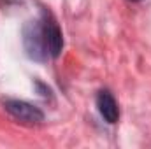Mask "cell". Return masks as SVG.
<instances>
[{
  "instance_id": "6da1fadb",
  "label": "cell",
  "mask_w": 151,
  "mask_h": 149,
  "mask_svg": "<svg viewBox=\"0 0 151 149\" xmlns=\"http://www.w3.org/2000/svg\"><path fill=\"white\" fill-rule=\"evenodd\" d=\"M23 46L27 54L35 62H46L49 58L47 40H46V30L44 21H30L23 30Z\"/></svg>"
},
{
  "instance_id": "7a4b0ae2",
  "label": "cell",
  "mask_w": 151,
  "mask_h": 149,
  "mask_svg": "<svg viewBox=\"0 0 151 149\" xmlns=\"http://www.w3.org/2000/svg\"><path fill=\"white\" fill-rule=\"evenodd\" d=\"M4 107L14 119L27 123V125H39L44 119V114L40 109H37L35 105H32L28 102H23V100H7L4 104Z\"/></svg>"
},
{
  "instance_id": "3957f363",
  "label": "cell",
  "mask_w": 151,
  "mask_h": 149,
  "mask_svg": "<svg viewBox=\"0 0 151 149\" xmlns=\"http://www.w3.org/2000/svg\"><path fill=\"white\" fill-rule=\"evenodd\" d=\"M42 21H44V30H46V40H47L49 56L51 58H58V54L62 53V47H63L62 30H60V27L56 25V21L49 14H44Z\"/></svg>"
},
{
  "instance_id": "277c9868",
  "label": "cell",
  "mask_w": 151,
  "mask_h": 149,
  "mask_svg": "<svg viewBox=\"0 0 151 149\" xmlns=\"http://www.w3.org/2000/svg\"><path fill=\"white\" fill-rule=\"evenodd\" d=\"M97 109L100 112V116L109 123V125H114L119 117V109H118V104L114 100V97L107 91V90H102L99 91L97 95Z\"/></svg>"
},
{
  "instance_id": "5b68a950",
  "label": "cell",
  "mask_w": 151,
  "mask_h": 149,
  "mask_svg": "<svg viewBox=\"0 0 151 149\" xmlns=\"http://www.w3.org/2000/svg\"><path fill=\"white\" fill-rule=\"evenodd\" d=\"M132 2H141V0H132Z\"/></svg>"
}]
</instances>
